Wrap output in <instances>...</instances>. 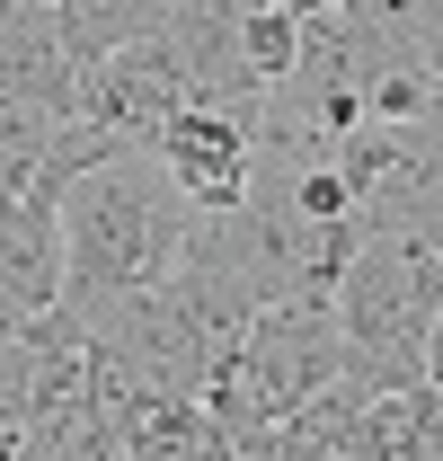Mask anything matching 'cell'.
<instances>
[{"mask_svg":"<svg viewBox=\"0 0 443 461\" xmlns=\"http://www.w3.org/2000/svg\"><path fill=\"white\" fill-rule=\"evenodd\" d=\"M329 160L373 240H443V107L355 124Z\"/></svg>","mask_w":443,"mask_h":461,"instance_id":"cell-3","label":"cell"},{"mask_svg":"<svg viewBox=\"0 0 443 461\" xmlns=\"http://www.w3.org/2000/svg\"><path fill=\"white\" fill-rule=\"evenodd\" d=\"M284 9H293V18H302V27H320V18H346V9H355V0H284Z\"/></svg>","mask_w":443,"mask_h":461,"instance_id":"cell-7","label":"cell"},{"mask_svg":"<svg viewBox=\"0 0 443 461\" xmlns=\"http://www.w3.org/2000/svg\"><path fill=\"white\" fill-rule=\"evenodd\" d=\"M45 9H71V0H45Z\"/></svg>","mask_w":443,"mask_h":461,"instance_id":"cell-10","label":"cell"},{"mask_svg":"<svg viewBox=\"0 0 443 461\" xmlns=\"http://www.w3.org/2000/svg\"><path fill=\"white\" fill-rule=\"evenodd\" d=\"M346 373L364 391L426 382V338L443 320V240H364V258L337 285Z\"/></svg>","mask_w":443,"mask_h":461,"instance_id":"cell-2","label":"cell"},{"mask_svg":"<svg viewBox=\"0 0 443 461\" xmlns=\"http://www.w3.org/2000/svg\"><path fill=\"white\" fill-rule=\"evenodd\" d=\"M18 9H27V0H0V27H9V18H18Z\"/></svg>","mask_w":443,"mask_h":461,"instance_id":"cell-9","label":"cell"},{"mask_svg":"<svg viewBox=\"0 0 443 461\" xmlns=\"http://www.w3.org/2000/svg\"><path fill=\"white\" fill-rule=\"evenodd\" d=\"M151 151H160V169L204 204V213H231L240 195H249V177H258V107H213V98H195V107H177L151 133Z\"/></svg>","mask_w":443,"mask_h":461,"instance_id":"cell-5","label":"cell"},{"mask_svg":"<svg viewBox=\"0 0 443 461\" xmlns=\"http://www.w3.org/2000/svg\"><path fill=\"white\" fill-rule=\"evenodd\" d=\"M177 107H195V71L177 54V36H142V45H115V54L80 62V115L107 124L124 151H142Z\"/></svg>","mask_w":443,"mask_h":461,"instance_id":"cell-4","label":"cell"},{"mask_svg":"<svg viewBox=\"0 0 443 461\" xmlns=\"http://www.w3.org/2000/svg\"><path fill=\"white\" fill-rule=\"evenodd\" d=\"M426 382L443 391V320H435V338H426Z\"/></svg>","mask_w":443,"mask_h":461,"instance_id":"cell-8","label":"cell"},{"mask_svg":"<svg viewBox=\"0 0 443 461\" xmlns=\"http://www.w3.org/2000/svg\"><path fill=\"white\" fill-rule=\"evenodd\" d=\"M204 230V204L160 169V151H107L62 186V311H107L124 293H160Z\"/></svg>","mask_w":443,"mask_h":461,"instance_id":"cell-1","label":"cell"},{"mask_svg":"<svg viewBox=\"0 0 443 461\" xmlns=\"http://www.w3.org/2000/svg\"><path fill=\"white\" fill-rule=\"evenodd\" d=\"M0 98L45 115H80V62L62 45V18L45 0H27L9 27H0Z\"/></svg>","mask_w":443,"mask_h":461,"instance_id":"cell-6","label":"cell"}]
</instances>
